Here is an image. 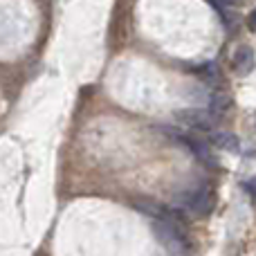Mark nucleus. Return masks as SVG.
<instances>
[{"label": "nucleus", "instance_id": "f257e3e1", "mask_svg": "<svg viewBox=\"0 0 256 256\" xmlns=\"http://www.w3.org/2000/svg\"><path fill=\"white\" fill-rule=\"evenodd\" d=\"M153 234L158 236L160 243H162L166 250H171V252H176V254H186L189 252V240H186L184 234L180 232L178 222H173V220H155Z\"/></svg>", "mask_w": 256, "mask_h": 256}, {"label": "nucleus", "instance_id": "f03ea898", "mask_svg": "<svg viewBox=\"0 0 256 256\" xmlns=\"http://www.w3.org/2000/svg\"><path fill=\"white\" fill-rule=\"evenodd\" d=\"M184 207L196 216H204L214 207V191L209 186H200V189H196L194 194H189L184 198Z\"/></svg>", "mask_w": 256, "mask_h": 256}, {"label": "nucleus", "instance_id": "7ed1b4c3", "mask_svg": "<svg viewBox=\"0 0 256 256\" xmlns=\"http://www.w3.org/2000/svg\"><path fill=\"white\" fill-rule=\"evenodd\" d=\"M180 117L186 122L191 128H198V130H212L214 124H216V117L207 110H182Z\"/></svg>", "mask_w": 256, "mask_h": 256}, {"label": "nucleus", "instance_id": "20e7f679", "mask_svg": "<svg viewBox=\"0 0 256 256\" xmlns=\"http://www.w3.org/2000/svg\"><path fill=\"white\" fill-rule=\"evenodd\" d=\"M232 66L238 74H250L256 66V56H254V50L248 48V45H240L238 50L234 52V58H232Z\"/></svg>", "mask_w": 256, "mask_h": 256}, {"label": "nucleus", "instance_id": "39448f33", "mask_svg": "<svg viewBox=\"0 0 256 256\" xmlns=\"http://www.w3.org/2000/svg\"><path fill=\"white\" fill-rule=\"evenodd\" d=\"M182 142L186 144V148L194 150V155L200 160V162H204V164H214V162H216V160H214V155H212V150L207 148V144H204V142L191 140V137H182Z\"/></svg>", "mask_w": 256, "mask_h": 256}, {"label": "nucleus", "instance_id": "423d86ee", "mask_svg": "<svg viewBox=\"0 0 256 256\" xmlns=\"http://www.w3.org/2000/svg\"><path fill=\"white\" fill-rule=\"evenodd\" d=\"M214 144L225 150H238V140H236V135H232V132H216V135H214Z\"/></svg>", "mask_w": 256, "mask_h": 256}, {"label": "nucleus", "instance_id": "0eeeda50", "mask_svg": "<svg viewBox=\"0 0 256 256\" xmlns=\"http://www.w3.org/2000/svg\"><path fill=\"white\" fill-rule=\"evenodd\" d=\"M230 106H232L230 97H225V94H216V97L212 99V115H214V117L222 115V112H225Z\"/></svg>", "mask_w": 256, "mask_h": 256}, {"label": "nucleus", "instance_id": "6e6552de", "mask_svg": "<svg viewBox=\"0 0 256 256\" xmlns=\"http://www.w3.org/2000/svg\"><path fill=\"white\" fill-rule=\"evenodd\" d=\"M214 4H216V7H238L240 2H243V0H212Z\"/></svg>", "mask_w": 256, "mask_h": 256}, {"label": "nucleus", "instance_id": "1a4fd4ad", "mask_svg": "<svg viewBox=\"0 0 256 256\" xmlns=\"http://www.w3.org/2000/svg\"><path fill=\"white\" fill-rule=\"evenodd\" d=\"M245 186H248V194H250V196H252V198L256 200V180H250Z\"/></svg>", "mask_w": 256, "mask_h": 256}, {"label": "nucleus", "instance_id": "9d476101", "mask_svg": "<svg viewBox=\"0 0 256 256\" xmlns=\"http://www.w3.org/2000/svg\"><path fill=\"white\" fill-rule=\"evenodd\" d=\"M248 25H250V30L252 32H256V9L252 14H250V18H248Z\"/></svg>", "mask_w": 256, "mask_h": 256}]
</instances>
